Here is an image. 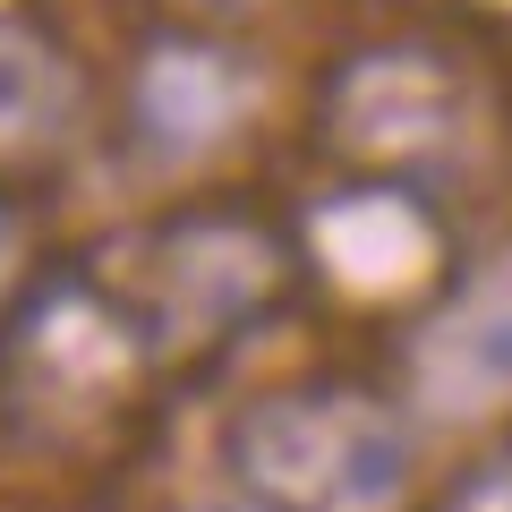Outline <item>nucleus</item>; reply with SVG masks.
<instances>
[{"label":"nucleus","mask_w":512,"mask_h":512,"mask_svg":"<svg viewBox=\"0 0 512 512\" xmlns=\"http://www.w3.org/2000/svg\"><path fill=\"white\" fill-rule=\"evenodd\" d=\"M410 384L436 419H478L512 402V256L470 274L410 342Z\"/></svg>","instance_id":"3"},{"label":"nucleus","mask_w":512,"mask_h":512,"mask_svg":"<svg viewBox=\"0 0 512 512\" xmlns=\"http://www.w3.org/2000/svg\"><path fill=\"white\" fill-rule=\"evenodd\" d=\"M137 265H111V274H94V291L111 299V316L128 325V342L146 350H188V342H214V333H231L239 316L265 308V291H274L282 274V248L256 222H171V231L137 239Z\"/></svg>","instance_id":"2"},{"label":"nucleus","mask_w":512,"mask_h":512,"mask_svg":"<svg viewBox=\"0 0 512 512\" xmlns=\"http://www.w3.org/2000/svg\"><path fill=\"white\" fill-rule=\"evenodd\" d=\"M231 470L265 512H393L410 495V427L350 384H291L239 410Z\"/></svg>","instance_id":"1"},{"label":"nucleus","mask_w":512,"mask_h":512,"mask_svg":"<svg viewBox=\"0 0 512 512\" xmlns=\"http://www.w3.org/2000/svg\"><path fill=\"white\" fill-rule=\"evenodd\" d=\"M461 512H512V461H495L487 478H470V495H461Z\"/></svg>","instance_id":"7"},{"label":"nucleus","mask_w":512,"mask_h":512,"mask_svg":"<svg viewBox=\"0 0 512 512\" xmlns=\"http://www.w3.org/2000/svg\"><path fill=\"white\" fill-rule=\"evenodd\" d=\"M26 256H35V231H26L18 205H0V316H9V299L26 282Z\"/></svg>","instance_id":"6"},{"label":"nucleus","mask_w":512,"mask_h":512,"mask_svg":"<svg viewBox=\"0 0 512 512\" xmlns=\"http://www.w3.org/2000/svg\"><path fill=\"white\" fill-rule=\"evenodd\" d=\"M77 111V77L43 35L0 18V146H52Z\"/></svg>","instance_id":"4"},{"label":"nucleus","mask_w":512,"mask_h":512,"mask_svg":"<svg viewBox=\"0 0 512 512\" xmlns=\"http://www.w3.org/2000/svg\"><path fill=\"white\" fill-rule=\"evenodd\" d=\"M231 103H239V77L222 69L214 52H197V43L154 52L146 94H137V111H146V128L163 137V146H205V137L231 120Z\"/></svg>","instance_id":"5"}]
</instances>
